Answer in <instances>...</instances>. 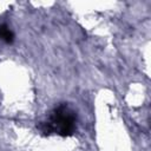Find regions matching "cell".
<instances>
[{
  "instance_id": "cell-2",
  "label": "cell",
  "mask_w": 151,
  "mask_h": 151,
  "mask_svg": "<svg viewBox=\"0 0 151 151\" xmlns=\"http://www.w3.org/2000/svg\"><path fill=\"white\" fill-rule=\"evenodd\" d=\"M14 39V34L13 32L6 26V25H2L0 26V40L7 42V44H11Z\"/></svg>"
},
{
  "instance_id": "cell-1",
  "label": "cell",
  "mask_w": 151,
  "mask_h": 151,
  "mask_svg": "<svg viewBox=\"0 0 151 151\" xmlns=\"http://www.w3.org/2000/svg\"><path fill=\"white\" fill-rule=\"evenodd\" d=\"M76 112L66 104H61L55 107L48 117V120L46 122V131L60 136H71L76 130Z\"/></svg>"
}]
</instances>
